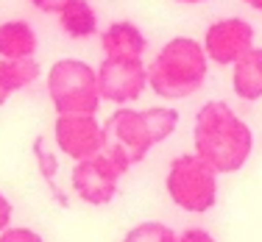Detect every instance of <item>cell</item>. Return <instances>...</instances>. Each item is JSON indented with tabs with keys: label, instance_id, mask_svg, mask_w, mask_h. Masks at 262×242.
Segmentation results:
<instances>
[{
	"label": "cell",
	"instance_id": "6da1fadb",
	"mask_svg": "<svg viewBox=\"0 0 262 242\" xmlns=\"http://www.w3.org/2000/svg\"><path fill=\"white\" fill-rule=\"evenodd\" d=\"M192 148L221 176H229L243 170L251 159L254 131L226 101H209L195 114Z\"/></svg>",
	"mask_w": 262,
	"mask_h": 242
},
{
	"label": "cell",
	"instance_id": "7a4b0ae2",
	"mask_svg": "<svg viewBox=\"0 0 262 242\" xmlns=\"http://www.w3.org/2000/svg\"><path fill=\"white\" fill-rule=\"evenodd\" d=\"M209 72L207 51L192 36H173L148 64V89L162 101H184L204 86Z\"/></svg>",
	"mask_w": 262,
	"mask_h": 242
},
{
	"label": "cell",
	"instance_id": "3957f363",
	"mask_svg": "<svg viewBox=\"0 0 262 242\" xmlns=\"http://www.w3.org/2000/svg\"><path fill=\"white\" fill-rule=\"evenodd\" d=\"M106 142L120 145L128 153L134 164H140L159 142L179 128V111L173 106H148V109H131L117 106L112 117L103 123Z\"/></svg>",
	"mask_w": 262,
	"mask_h": 242
},
{
	"label": "cell",
	"instance_id": "277c9868",
	"mask_svg": "<svg viewBox=\"0 0 262 242\" xmlns=\"http://www.w3.org/2000/svg\"><path fill=\"white\" fill-rule=\"evenodd\" d=\"M48 98L56 114H98V70L81 59H59L48 70Z\"/></svg>",
	"mask_w": 262,
	"mask_h": 242
},
{
	"label": "cell",
	"instance_id": "5b68a950",
	"mask_svg": "<svg viewBox=\"0 0 262 242\" xmlns=\"http://www.w3.org/2000/svg\"><path fill=\"white\" fill-rule=\"evenodd\" d=\"M217 176L221 173L209 161H204L195 151L182 153L167 164V176H165L167 198L184 212L204 214L209 209H215L217 203Z\"/></svg>",
	"mask_w": 262,
	"mask_h": 242
},
{
	"label": "cell",
	"instance_id": "8992f818",
	"mask_svg": "<svg viewBox=\"0 0 262 242\" xmlns=\"http://www.w3.org/2000/svg\"><path fill=\"white\" fill-rule=\"evenodd\" d=\"M134 161L120 145L106 142V148L98 156H90L84 161H76L70 173V187L73 192L90 206H106L115 201L120 178L131 170Z\"/></svg>",
	"mask_w": 262,
	"mask_h": 242
},
{
	"label": "cell",
	"instance_id": "52a82bcc",
	"mask_svg": "<svg viewBox=\"0 0 262 242\" xmlns=\"http://www.w3.org/2000/svg\"><path fill=\"white\" fill-rule=\"evenodd\" d=\"M101 101L131 106L148 89V67L142 59H103L98 67Z\"/></svg>",
	"mask_w": 262,
	"mask_h": 242
},
{
	"label": "cell",
	"instance_id": "ba28073f",
	"mask_svg": "<svg viewBox=\"0 0 262 242\" xmlns=\"http://www.w3.org/2000/svg\"><path fill=\"white\" fill-rule=\"evenodd\" d=\"M56 148L73 161H84L106 148V128L98 114H56Z\"/></svg>",
	"mask_w": 262,
	"mask_h": 242
},
{
	"label": "cell",
	"instance_id": "9c48e42d",
	"mask_svg": "<svg viewBox=\"0 0 262 242\" xmlns=\"http://www.w3.org/2000/svg\"><path fill=\"white\" fill-rule=\"evenodd\" d=\"M207 59L217 67H232L243 53L254 47V26L243 17H223L204 31Z\"/></svg>",
	"mask_w": 262,
	"mask_h": 242
},
{
	"label": "cell",
	"instance_id": "30bf717a",
	"mask_svg": "<svg viewBox=\"0 0 262 242\" xmlns=\"http://www.w3.org/2000/svg\"><path fill=\"white\" fill-rule=\"evenodd\" d=\"M101 47L106 59H142L148 51V39L142 28L131 20H117L101 34Z\"/></svg>",
	"mask_w": 262,
	"mask_h": 242
},
{
	"label": "cell",
	"instance_id": "8fae6325",
	"mask_svg": "<svg viewBox=\"0 0 262 242\" xmlns=\"http://www.w3.org/2000/svg\"><path fill=\"white\" fill-rule=\"evenodd\" d=\"M232 89L240 101H262V47L254 45L232 64Z\"/></svg>",
	"mask_w": 262,
	"mask_h": 242
},
{
	"label": "cell",
	"instance_id": "7c38bea8",
	"mask_svg": "<svg viewBox=\"0 0 262 242\" xmlns=\"http://www.w3.org/2000/svg\"><path fill=\"white\" fill-rule=\"evenodd\" d=\"M39 36L28 20L0 22V59H31L36 56Z\"/></svg>",
	"mask_w": 262,
	"mask_h": 242
},
{
	"label": "cell",
	"instance_id": "4fadbf2b",
	"mask_svg": "<svg viewBox=\"0 0 262 242\" xmlns=\"http://www.w3.org/2000/svg\"><path fill=\"white\" fill-rule=\"evenodd\" d=\"M59 28L70 39H90L98 34V14L90 0H70L59 11Z\"/></svg>",
	"mask_w": 262,
	"mask_h": 242
},
{
	"label": "cell",
	"instance_id": "5bb4252c",
	"mask_svg": "<svg viewBox=\"0 0 262 242\" xmlns=\"http://www.w3.org/2000/svg\"><path fill=\"white\" fill-rule=\"evenodd\" d=\"M42 67L39 61L31 56V59H0V84L9 95L31 86L36 78H39Z\"/></svg>",
	"mask_w": 262,
	"mask_h": 242
},
{
	"label": "cell",
	"instance_id": "9a60e30c",
	"mask_svg": "<svg viewBox=\"0 0 262 242\" xmlns=\"http://www.w3.org/2000/svg\"><path fill=\"white\" fill-rule=\"evenodd\" d=\"M34 159H36V167H39V176L45 178L48 189H51L53 201L59 203V206H67V198H64V192H61V187L56 184V173H59V161H56V156H53V153L45 148V139H42V136H36V142H34Z\"/></svg>",
	"mask_w": 262,
	"mask_h": 242
},
{
	"label": "cell",
	"instance_id": "2e32d148",
	"mask_svg": "<svg viewBox=\"0 0 262 242\" xmlns=\"http://www.w3.org/2000/svg\"><path fill=\"white\" fill-rule=\"evenodd\" d=\"M123 242H176V231L167 223L145 220V223H137L134 228H128Z\"/></svg>",
	"mask_w": 262,
	"mask_h": 242
},
{
	"label": "cell",
	"instance_id": "e0dca14e",
	"mask_svg": "<svg viewBox=\"0 0 262 242\" xmlns=\"http://www.w3.org/2000/svg\"><path fill=\"white\" fill-rule=\"evenodd\" d=\"M0 242H45L34 228H26V226H17V228H6L0 231Z\"/></svg>",
	"mask_w": 262,
	"mask_h": 242
},
{
	"label": "cell",
	"instance_id": "ac0fdd59",
	"mask_svg": "<svg viewBox=\"0 0 262 242\" xmlns=\"http://www.w3.org/2000/svg\"><path fill=\"white\" fill-rule=\"evenodd\" d=\"M176 242H215V237L207 228H184L182 234H176Z\"/></svg>",
	"mask_w": 262,
	"mask_h": 242
},
{
	"label": "cell",
	"instance_id": "d6986e66",
	"mask_svg": "<svg viewBox=\"0 0 262 242\" xmlns=\"http://www.w3.org/2000/svg\"><path fill=\"white\" fill-rule=\"evenodd\" d=\"M34 9H39V11H45V14H59L61 9H64L70 0H28Z\"/></svg>",
	"mask_w": 262,
	"mask_h": 242
},
{
	"label": "cell",
	"instance_id": "ffe728a7",
	"mask_svg": "<svg viewBox=\"0 0 262 242\" xmlns=\"http://www.w3.org/2000/svg\"><path fill=\"white\" fill-rule=\"evenodd\" d=\"M11 217H14V206H11V201L0 192V231H6V228L11 226Z\"/></svg>",
	"mask_w": 262,
	"mask_h": 242
},
{
	"label": "cell",
	"instance_id": "44dd1931",
	"mask_svg": "<svg viewBox=\"0 0 262 242\" xmlns=\"http://www.w3.org/2000/svg\"><path fill=\"white\" fill-rule=\"evenodd\" d=\"M243 3H246L248 9H254L257 14H262V0H243Z\"/></svg>",
	"mask_w": 262,
	"mask_h": 242
},
{
	"label": "cell",
	"instance_id": "7402d4cb",
	"mask_svg": "<svg viewBox=\"0 0 262 242\" xmlns=\"http://www.w3.org/2000/svg\"><path fill=\"white\" fill-rule=\"evenodd\" d=\"M9 98H11V95H9V92H6V89H3V84H0V106H3V103L9 101Z\"/></svg>",
	"mask_w": 262,
	"mask_h": 242
},
{
	"label": "cell",
	"instance_id": "603a6c76",
	"mask_svg": "<svg viewBox=\"0 0 262 242\" xmlns=\"http://www.w3.org/2000/svg\"><path fill=\"white\" fill-rule=\"evenodd\" d=\"M176 3H184V6H198V3H207V0H176Z\"/></svg>",
	"mask_w": 262,
	"mask_h": 242
}]
</instances>
